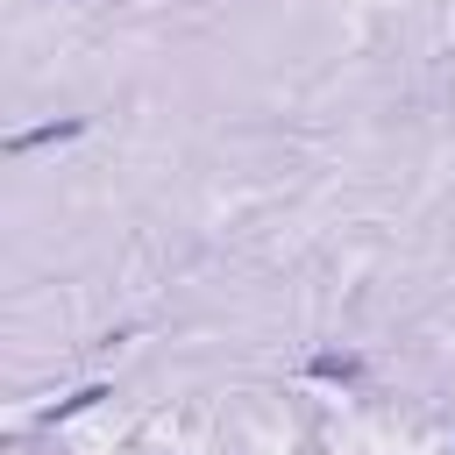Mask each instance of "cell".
Masks as SVG:
<instances>
[{
    "label": "cell",
    "mask_w": 455,
    "mask_h": 455,
    "mask_svg": "<svg viewBox=\"0 0 455 455\" xmlns=\"http://www.w3.org/2000/svg\"><path fill=\"white\" fill-rule=\"evenodd\" d=\"M313 377H327V384H355V377H363V355H334V348H327V355H313Z\"/></svg>",
    "instance_id": "obj_2"
},
{
    "label": "cell",
    "mask_w": 455,
    "mask_h": 455,
    "mask_svg": "<svg viewBox=\"0 0 455 455\" xmlns=\"http://www.w3.org/2000/svg\"><path fill=\"white\" fill-rule=\"evenodd\" d=\"M100 398H107V384H85L78 398H64V405H50L43 419H71V412H85V405H100Z\"/></svg>",
    "instance_id": "obj_3"
},
{
    "label": "cell",
    "mask_w": 455,
    "mask_h": 455,
    "mask_svg": "<svg viewBox=\"0 0 455 455\" xmlns=\"http://www.w3.org/2000/svg\"><path fill=\"white\" fill-rule=\"evenodd\" d=\"M78 128H85L78 114H71V121H50V128H21V135H7V149H14V156H28V149H43V142H71Z\"/></svg>",
    "instance_id": "obj_1"
}]
</instances>
